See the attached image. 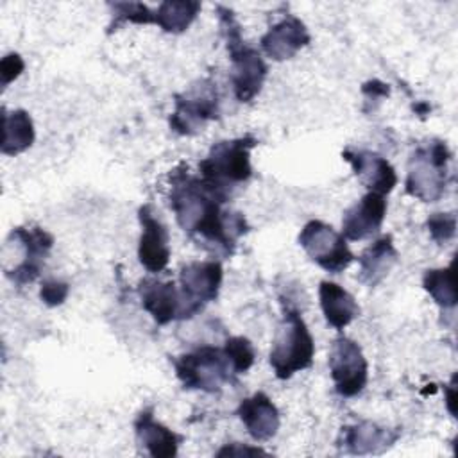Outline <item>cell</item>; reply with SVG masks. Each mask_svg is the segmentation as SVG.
Segmentation results:
<instances>
[{"instance_id": "1", "label": "cell", "mask_w": 458, "mask_h": 458, "mask_svg": "<svg viewBox=\"0 0 458 458\" xmlns=\"http://www.w3.org/2000/svg\"><path fill=\"white\" fill-rule=\"evenodd\" d=\"M168 200L177 225L204 247L224 256H233L236 242L249 233V224L240 211L224 209V200L200 177L179 163L168 174Z\"/></svg>"}, {"instance_id": "2", "label": "cell", "mask_w": 458, "mask_h": 458, "mask_svg": "<svg viewBox=\"0 0 458 458\" xmlns=\"http://www.w3.org/2000/svg\"><path fill=\"white\" fill-rule=\"evenodd\" d=\"M258 138L250 132L215 143L208 156L199 163L200 179L224 200L229 202L233 190L252 177L250 150Z\"/></svg>"}, {"instance_id": "3", "label": "cell", "mask_w": 458, "mask_h": 458, "mask_svg": "<svg viewBox=\"0 0 458 458\" xmlns=\"http://www.w3.org/2000/svg\"><path fill=\"white\" fill-rule=\"evenodd\" d=\"M218 25L231 59V86L238 102H252L267 79L268 66L261 54L242 38V27L229 7L218 5Z\"/></svg>"}, {"instance_id": "4", "label": "cell", "mask_w": 458, "mask_h": 458, "mask_svg": "<svg viewBox=\"0 0 458 458\" xmlns=\"http://www.w3.org/2000/svg\"><path fill=\"white\" fill-rule=\"evenodd\" d=\"M313 356L315 342L301 311L283 302V318L276 329L268 354L276 377L290 379L293 374L310 369Z\"/></svg>"}, {"instance_id": "5", "label": "cell", "mask_w": 458, "mask_h": 458, "mask_svg": "<svg viewBox=\"0 0 458 458\" xmlns=\"http://www.w3.org/2000/svg\"><path fill=\"white\" fill-rule=\"evenodd\" d=\"M451 150L442 140H431L417 147L408 159L404 190L420 202L442 199L449 181Z\"/></svg>"}, {"instance_id": "6", "label": "cell", "mask_w": 458, "mask_h": 458, "mask_svg": "<svg viewBox=\"0 0 458 458\" xmlns=\"http://www.w3.org/2000/svg\"><path fill=\"white\" fill-rule=\"evenodd\" d=\"M175 376L186 390L218 392L222 385L234 383L236 374L224 352L216 345H200L172 360Z\"/></svg>"}, {"instance_id": "7", "label": "cell", "mask_w": 458, "mask_h": 458, "mask_svg": "<svg viewBox=\"0 0 458 458\" xmlns=\"http://www.w3.org/2000/svg\"><path fill=\"white\" fill-rule=\"evenodd\" d=\"M52 247L54 236L47 229L39 225L14 227L5 240L4 250L18 252L20 258L14 263L4 267L5 277L16 286L34 283L39 277Z\"/></svg>"}, {"instance_id": "8", "label": "cell", "mask_w": 458, "mask_h": 458, "mask_svg": "<svg viewBox=\"0 0 458 458\" xmlns=\"http://www.w3.org/2000/svg\"><path fill=\"white\" fill-rule=\"evenodd\" d=\"M220 116V95L216 82L206 77L193 84L188 91L174 95V113L170 114V129L181 136H193L204 129L209 120Z\"/></svg>"}, {"instance_id": "9", "label": "cell", "mask_w": 458, "mask_h": 458, "mask_svg": "<svg viewBox=\"0 0 458 458\" xmlns=\"http://www.w3.org/2000/svg\"><path fill=\"white\" fill-rule=\"evenodd\" d=\"M222 279L224 268L220 261H190L182 265L177 286L181 299L179 320L191 318L213 302L218 297Z\"/></svg>"}, {"instance_id": "10", "label": "cell", "mask_w": 458, "mask_h": 458, "mask_svg": "<svg viewBox=\"0 0 458 458\" xmlns=\"http://www.w3.org/2000/svg\"><path fill=\"white\" fill-rule=\"evenodd\" d=\"M299 245L329 274L344 272L354 259L345 238L322 220H310L299 233Z\"/></svg>"}, {"instance_id": "11", "label": "cell", "mask_w": 458, "mask_h": 458, "mask_svg": "<svg viewBox=\"0 0 458 458\" xmlns=\"http://www.w3.org/2000/svg\"><path fill=\"white\" fill-rule=\"evenodd\" d=\"M329 372L340 397H354L369 381V363L361 347L349 336H336L329 349Z\"/></svg>"}, {"instance_id": "12", "label": "cell", "mask_w": 458, "mask_h": 458, "mask_svg": "<svg viewBox=\"0 0 458 458\" xmlns=\"http://www.w3.org/2000/svg\"><path fill=\"white\" fill-rule=\"evenodd\" d=\"M138 220L141 225V236L138 243V259L141 267L150 274H159L170 261V234L166 225L156 215L150 204H143L138 209Z\"/></svg>"}, {"instance_id": "13", "label": "cell", "mask_w": 458, "mask_h": 458, "mask_svg": "<svg viewBox=\"0 0 458 458\" xmlns=\"http://www.w3.org/2000/svg\"><path fill=\"white\" fill-rule=\"evenodd\" d=\"M401 438L399 428H386L372 420L345 424L336 438V447L345 454H381Z\"/></svg>"}, {"instance_id": "14", "label": "cell", "mask_w": 458, "mask_h": 458, "mask_svg": "<svg viewBox=\"0 0 458 458\" xmlns=\"http://www.w3.org/2000/svg\"><path fill=\"white\" fill-rule=\"evenodd\" d=\"M342 157L352 166L358 181L372 193L385 197L397 184L395 168L386 161V157L372 150L347 147L342 150Z\"/></svg>"}, {"instance_id": "15", "label": "cell", "mask_w": 458, "mask_h": 458, "mask_svg": "<svg viewBox=\"0 0 458 458\" xmlns=\"http://www.w3.org/2000/svg\"><path fill=\"white\" fill-rule=\"evenodd\" d=\"M385 215H386L385 197L367 191L358 202H354L344 211L340 234L351 242L370 238L381 229Z\"/></svg>"}, {"instance_id": "16", "label": "cell", "mask_w": 458, "mask_h": 458, "mask_svg": "<svg viewBox=\"0 0 458 458\" xmlns=\"http://www.w3.org/2000/svg\"><path fill=\"white\" fill-rule=\"evenodd\" d=\"M310 41L311 36L304 21L293 14H286L261 36L259 47L272 61H286L302 50Z\"/></svg>"}, {"instance_id": "17", "label": "cell", "mask_w": 458, "mask_h": 458, "mask_svg": "<svg viewBox=\"0 0 458 458\" xmlns=\"http://www.w3.org/2000/svg\"><path fill=\"white\" fill-rule=\"evenodd\" d=\"M236 415L256 442L270 440L281 426L279 410L265 392H256L250 397L242 399Z\"/></svg>"}, {"instance_id": "18", "label": "cell", "mask_w": 458, "mask_h": 458, "mask_svg": "<svg viewBox=\"0 0 458 458\" xmlns=\"http://www.w3.org/2000/svg\"><path fill=\"white\" fill-rule=\"evenodd\" d=\"M138 295L143 310L154 318L157 326H166L179 320L181 299L179 288L174 281H159L156 277H143L138 283Z\"/></svg>"}, {"instance_id": "19", "label": "cell", "mask_w": 458, "mask_h": 458, "mask_svg": "<svg viewBox=\"0 0 458 458\" xmlns=\"http://www.w3.org/2000/svg\"><path fill=\"white\" fill-rule=\"evenodd\" d=\"M138 444L154 458H174L179 451L182 435L172 431L154 419V408H145L132 422Z\"/></svg>"}, {"instance_id": "20", "label": "cell", "mask_w": 458, "mask_h": 458, "mask_svg": "<svg viewBox=\"0 0 458 458\" xmlns=\"http://www.w3.org/2000/svg\"><path fill=\"white\" fill-rule=\"evenodd\" d=\"M399 259V252L390 234L377 238L358 256V279L365 286H377L394 268Z\"/></svg>"}, {"instance_id": "21", "label": "cell", "mask_w": 458, "mask_h": 458, "mask_svg": "<svg viewBox=\"0 0 458 458\" xmlns=\"http://www.w3.org/2000/svg\"><path fill=\"white\" fill-rule=\"evenodd\" d=\"M318 299L326 322L336 331L347 327L360 315V306L354 297L333 281H320Z\"/></svg>"}, {"instance_id": "22", "label": "cell", "mask_w": 458, "mask_h": 458, "mask_svg": "<svg viewBox=\"0 0 458 458\" xmlns=\"http://www.w3.org/2000/svg\"><path fill=\"white\" fill-rule=\"evenodd\" d=\"M36 140L34 122L25 109L7 111L2 107V145L4 156H18L32 147Z\"/></svg>"}, {"instance_id": "23", "label": "cell", "mask_w": 458, "mask_h": 458, "mask_svg": "<svg viewBox=\"0 0 458 458\" xmlns=\"http://www.w3.org/2000/svg\"><path fill=\"white\" fill-rule=\"evenodd\" d=\"M202 5L197 0H166L154 9V25L163 32L181 34L199 16Z\"/></svg>"}, {"instance_id": "24", "label": "cell", "mask_w": 458, "mask_h": 458, "mask_svg": "<svg viewBox=\"0 0 458 458\" xmlns=\"http://www.w3.org/2000/svg\"><path fill=\"white\" fill-rule=\"evenodd\" d=\"M453 270L454 261L445 268H429L422 276V288L440 308H454L458 302Z\"/></svg>"}, {"instance_id": "25", "label": "cell", "mask_w": 458, "mask_h": 458, "mask_svg": "<svg viewBox=\"0 0 458 458\" xmlns=\"http://www.w3.org/2000/svg\"><path fill=\"white\" fill-rule=\"evenodd\" d=\"M111 21L107 25V34H113L127 23L136 25H154V9L141 2H109Z\"/></svg>"}, {"instance_id": "26", "label": "cell", "mask_w": 458, "mask_h": 458, "mask_svg": "<svg viewBox=\"0 0 458 458\" xmlns=\"http://www.w3.org/2000/svg\"><path fill=\"white\" fill-rule=\"evenodd\" d=\"M222 349H224V352H225V356H227V360H229L236 376L245 374L254 365L256 351H254L249 338H245V336H229Z\"/></svg>"}, {"instance_id": "27", "label": "cell", "mask_w": 458, "mask_h": 458, "mask_svg": "<svg viewBox=\"0 0 458 458\" xmlns=\"http://www.w3.org/2000/svg\"><path fill=\"white\" fill-rule=\"evenodd\" d=\"M428 233L431 240L438 245L451 242L456 236V215L451 213H433L426 220Z\"/></svg>"}, {"instance_id": "28", "label": "cell", "mask_w": 458, "mask_h": 458, "mask_svg": "<svg viewBox=\"0 0 458 458\" xmlns=\"http://www.w3.org/2000/svg\"><path fill=\"white\" fill-rule=\"evenodd\" d=\"M68 293H70V284L59 279H45L39 288V299L50 308L61 306L66 301Z\"/></svg>"}, {"instance_id": "29", "label": "cell", "mask_w": 458, "mask_h": 458, "mask_svg": "<svg viewBox=\"0 0 458 458\" xmlns=\"http://www.w3.org/2000/svg\"><path fill=\"white\" fill-rule=\"evenodd\" d=\"M25 70V61L20 54L16 52H9L2 57V63H0V84H2V89H5L13 81H16L21 72Z\"/></svg>"}, {"instance_id": "30", "label": "cell", "mask_w": 458, "mask_h": 458, "mask_svg": "<svg viewBox=\"0 0 458 458\" xmlns=\"http://www.w3.org/2000/svg\"><path fill=\"white\" fill-rule=\"evenodd\" d=\"M250 454H268L267 451H263L261 447H250L247 444H240V442H231L225 444L222 449L216 451V456H250Z\"/></svg>"}, {"instance_id": "31", "label": "cell", "mask_w": 458, "mask_h": 458, "mask_svg": "<svg viewBox=\"0 0 458 458\" xmlns=\"http://www.w3.org/2000/svg\"><path fill=\"white\" fill-rule=\"evenodd\" d=\"M361 91H363V95H365L367 98L376 100V98L388 97L390 88H388V84H385V82H381V81H377V79H372V81H369V82H365V84L361 86Z\"/></svg>"}, {"instance_id": "32", "label": "cell", "mask_w": 458, "mask_h": 458, "mask_svg": "<svg viewBox=\"0 0 458 458\" xmlns=\"http://www.w3.org/2000/svg\"><path fill=\"white\" fill-rule=\"evenodd\" d=\"M454 403H456V386H454V377L451 379V385L445 388V404H447V410L453 417H456V408H454Z\"/></svg>"}]
</instances>
